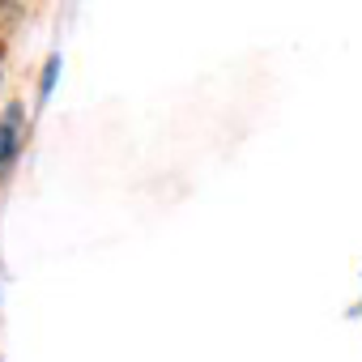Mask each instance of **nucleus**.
Segmentation results:
<instances>
[{"instance_id": "f257e3e1", "label": "nucleus", "mask_w": 362, "mask_h": 362, "mask_svg": "<svg viewBox=\"0 0 362 362\" xmlns=\"http://www.w3.org/2000/svg\"><path fill=\"white\" fill-rule=\"evenodd\" d=\"M18 107H9V115L0 119V166H5L9 158H13V136H18Z\"/></svg>"}, {"instance_id": "f03ea898", "label": "nucleus", "mask_w": 362, "mask_h": 362, "mask_svg": "<svg viewBox=\"0 0 362 362\" xmlns=\"http://www.w3.org/2000/svg\"><path fill=\"white\" fill-rule=\"evenodd\" d=\"M0 56H5V43H0Z\"/></svg>"}]
</instances>
